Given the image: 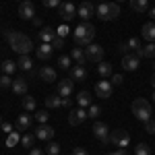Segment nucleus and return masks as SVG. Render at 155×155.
Returning <instances> with one entry per match:
<instances>
[{
	"mask_svg": "<svg viewBox=\"0 0 155 155\" xmlns=\"http://www.w3.org/2000/svg\"><path fill=\"white\" fill-rule=\"evenodd\" d=\"M29 155H46L41 149H37V147H31V151H29Z\"/></svg>",
	"mask_w": 155,
	"mask_h": 155,
	"instance_id": "8fccbe9b",
	"label": "nucleus"
},
{
	"mask_svg": "<svg viewBox=\"0 0 155 155\" xmlns=\"http://www.w3.org/2000/svg\"><path fill=\"white\" fill-rule=\"evenodd\" d=\"M35 122L37 124H46L48 122V118H50V112H44V110H39V112H35Z\"/></svg>",
	"mask_w": 155,
	"mask_h": 155,
	"instance_id": "c9c22d12",
	"label": "nucleus"
},
{
	"mask_svg": "<svg viewBox=\"0 0 155 155\" xmlns=\"http://www.w3.org/2000/svg\"><path fill=\"white\" fill-rule=\"evenodd\" d=\"M139 60H141V58H139L137 54H126V56H122V62H120V64H122L124 71H137L139 64H141Z\"/></svg>",
	"mask_w": 155,
	"mask_h": 155,
	"instance_id": "f8f14e48",
	"label": "nucleus"
},
{
	"mask_svg": "<svg viewBox=\"0 0 155 155\" xmlns=\"http://www.w3.org/2000/svg\"><path fill=\"white\" fill-rule=\"evenodd\" d=\"M54 54V46L52 44H39L37 46V58L39 60H50Z\"/></svg>",
	"mask_w": 155,
	"mask_h": 155,
	"instance_id": "a211bd4d",
	"label": "nucleus"
},
{
	"mask_svg": "<svg viewBox=\"0 0 155 155\" xmlns=\"http://www.w3.org/2000/svg\"><path fill=\"white\" fill-rule=\"evenodd\" d=\"M87 118H89V114L85 112V107H77V110H72L71 114H68V122H71L72 126H81Z\"/></svg>",
	"mask_w": 155,
	"mask_h": 155,
	"instance_id": "1a4fd4ad",
	"label": "nucleus"
},
{
	"mask_svg": "<svg viewBox=\"0 0 155 155\" xmlns=\"http://www.w3.org/2000/svg\"><path fill=\"white\" fill-rule=\"evenodd\" d=\"M46 153H48V155H60V145L58 143H48Z\"/></svg>",
	"mask_w": 155,
	"mask_h": 155,
	"instance_id": "4c0bfd02",
	"label": "nucleus"
},
{
	"mask_svg": "<svg viewBox=\"0 0 155 155\" xmlns=\"http://www.w3.org/2000/svg\"><path fill=\"white\" fill-rule=\"evenodd\" d=\"M97 72H99V77H104V79H107V77H112V64L110 62H99L97 64Z\"/></svg>",
	"mask_w": 155,
	"mask_h": 155,
	"instance_id": "cd10ccee",
	"label": "nucleus"
},
{
	"mask_svg": "<svg viewBox=\"0 0 155 155\" xmlns=\"http://www.w3.org/2000/svg\"><path fill=\"white\" fill-rule=\"evenodd\" d=\"M134 155H151V147L147 143H139L134 147Z\"/></svg>",
	"mask_w": 155,
	"mask_h": 155,
	"instance_id": "473e14b6",
	"label": "nucleus"
},
{
	"mask_svg": "<svg viewBox=\"0 0 155 155\" xmlns=\"http://www.w3.org/2000/svg\"><path fill=\"white\" fill-rule=\"evenodd\" d=\"M93 37H95V27L89 21H83L74 29V41L79 48H87L89 44H93Z\"/></svg>",
	"mask_w": 155,
	"mask_h": 155,
	"instance_id": "f03ea898",
	"label": "nucleus"
},
{
	"mask_svg": "<svg viewBox=\"0 0 155 155\" xmlns=\"http://www.w3.org/2000/svg\"><path fill=\"white\" fill-rule=\"evenodd\" d=\"M143 58H151L155 60V41H147L143 46V54H141Z\"/></svg>",
	"mask_w": 155,
	"mask_h": 155,
	"instance_id": "7c9ffc66",
	"label": "nucleus"
},
{
	"mask_svg": "<svg viewBox=\"0 0 155 155\" xmlns=\"http://www.w3.org/2000/svg\"><path fill=\"white\" fill-rule=\"evenodd\" d=\"M72 155H89V151L83 149V147H74V149H72Z\"/></svg>",
	"mask_w": 155,
	"mask_h": 155,
	"instance_id": "49530a36",
	"label": "nucleus"
},
{
	"mask_svg": "<svg viewBox=\"0 0 155 155\" xmlns=\"http://www.w3.org/2000/svg\"><path fill=\"white\" fill-rule=\"evenodd\" d=\"M77 104H79V107H89L91 106V95H89V91H81V93L77 95Z\"/></svg>",
	"mask_w": 155,
	"mask_h": 155,
	"instance_id": "c85d7f7f",
	"label": "nucleus"
},
{
	"mask_svg": "<svg viewBox=\"0 0 155 155\" xmlns=\"http://www.w3.org/2000/svg\"><path fill=\"white\" fill-rule=\"evenodd\" d=\"M21 104H23L25 112H35V110H37V101L31 95H23V101H21Z\"/></svg>",
	"mask_w": 155,
	"mask_h": 155,
	"instance_id": "bb28decb",
	"label": "nucleus"
},
{
	"mask_svg": "<svg viewBox=\"0 0 155 155\" xmlns=\"http://www.w3.org/2000/svg\"><path fill=\"white\" fill-rule=\"evenodd\" d=\"M33 134H35V139H39V141H52V137H54V128L48 126V124H39Z\"/></svg>",
	"mask_w": 155,
	"mask_h": 155,
	"instance_id": "4468645a",
	"label": "nucleus"
},
{
	"mask_svg": "<svg viewBox=\"0 0 155 155\" xmlns=\"http://www.w3.org/2000/svg\"><path fill=\"white\" fill-rule=\"evenodd\" d=\"M12 91H15L17 95H21V97L27 93V81H25L23 77H21V79H12Z\"/></svg>",
	"mask_w": 155,
	"mask_h": 155,
	"instance_id": "4be33fe9",
	"label": "nucleus"
},
{
	"mask_svg": "<svg viewBox=\"0 0 155 155\" xmlns=\"http://www.w3.org/2000/svg\"><path fill=\"white\" fill-rule=\"evenodd\" d=\"M85 56H87V60L89 62H101L104 60V48L101 46H97V44H89L87 48H85Z\"/></svg>",
	"mask_w": 155,
	"mask_h": 155,
	"instance_id": "423d86ee",
	"label": "nucleus"
},
{
	"mask_svg": "<svg viewBox=\"0 0 155 155\" xmlns=\"http://www.w3.org/2000/svg\"><path fill=\"white\" fill-rule=\"evenodd\" d=\"M118 52L122 54V56H126V54H128V46H126V44H120V46H118Z\"/></svg>",
	"mask_w": 155,
	"mask_h": 155,
	"instance_id": "09e8293b",
	"label": "nucleus"
},
{
	"mask_svg": "<svg viewBox=\"0 0 155 155\" xmlns=\"http://www.w3.org/2000/svg\"><path fill=\"white\" fill-rule=\"evenodd\" d=\"M141 35H143L145 41H155V21L145 23L143 27H141Z\"/></svg>",
	"mask_w": 155,
	"mask_h": 155,
	"instance_id": "f3484780",
	"label": "nucleus"
},
{
	"mask_svg": "<svg viewBox=\"0 0 155 155\" xmlns=\"http://www.w3.org/2000/svg\"><path fill=\"white\" fill-rule=\"evenodd\" d=\"M116 2H124V0H116Z\"/></svg>",
	"mask_w": 155,
	"mask_h": 155,
	"instance_id": "13d9d810",
	"label": "nucleus"
},
{
	"mask_svg": "<svg viewBox=\"0 0 155 155\" xmlns=\"http://www.w3.org/2000/svg\"><path fill=\"white\" fill-rule=\"evenodd\" d=\"M60 17H62V21L66 23V21H72V17H77V8H74V4L72 2H64V4H60Z\"/></svg>",
	"mask_w": 155,
	"mask_h": 155,
	"instance_id": "ddd939ff",
	"label": "nucleus"
},
{
	"mask_svg": "<svg viewBox=\"0 0 155 155\" xmlns=\"http://www.w3.org/2000/svg\"><path fill=\"white\" fill-rule=\"evenodd\" d=\"M132 114H134V118L141 120V122H147V120H151V116H153L151 104H149L147 99H143V97L134 99V101H132Z\"/></svg>",
	"mask_w": 155,
	"mask_h": 155,
	"instance_id": "7ed1b4c3",
	"label": "nucleus"
},
{
	"mask_svg": "<svg viewBox=\"0 0 155 155\" xmlns=\"http://www.w3.org/2000/svg\"><path fill=\"white\" fill-rule=\"evenodd\" d=\"M66 2H71V0H66Z\"/></svg>",
	"mask_w": 155,
	"mask_h": 155,
	"instance_id": "0e129e2a",
	"label": "nucleus"
},
{
	"mask_svg": "<svg viewBox=\"0 0 155 155\" xmlns=\"http://www.w3.org/2000/svg\"><path fill=\"white\" fill-rule=\"evenodd\" d=\"M106 155H126V149H118V151H114V153H106Z\"/></svg>",
	"mask_w": 155,
	"mask_h": 155,
	"instance_id": "864d4df0",
	"label": "nucleus"
},
{
	"mask_svg": "<svg viewBox=\"0 0 155 155\" xmlns=\"http://www.w3.org/2000/svg\"><path fill=\"white\" fill-rule=\"evenodd\" d=\"M130 8L134 12H145L149 8V2L147 0H130Z\"/></svg>",
	"mask_w": 155,
	"mask_h": 155,
	"instance_id": "c756f323",
	"label": "nucleus"
},
{
	"mask_svg": "<svg viewBox=\"0 0 155 155\" xmlns=\"http://www.w3.org/2000/svg\"><path fill=\"white\" fill-rule=\"evenodd\" d=\"M110 143L116 145L118 149H126L130 145V132L126 130V128H116L110 134Z\"/></svg>",
	"mask_w": 155,
	"mask_h": 155,
	"instance_id": "39448f33",
	"label": "nucleus"
},
{
	"mask_svg": "<svg viewBox=\"0 0 155 155\" xmlns=\"http://www.w3.org/2000/svg\"><path fill=\"white\" fill-rule=\"evenodd\" d=\"M54 37H56V29H52V27H44L39 31V41L41 44H52Z\"/></svg>",
	"mask_w": 155,
	"mask_h": 155,
	"instance_id": "412c9836",
	"label": "nucleus"
},
{
	"mask_svg": "<svg viewBox=\"0 0 155 155\" xmlns=\"http://www.w3.org/2000/svg\"><path fill=\"white\" fill-rule=\"evenodd\" d=\"M126 46H128V52H134V54L143 48V46H141V41H139V37H130V39L126 41Z\"/></svg>",
	"mask_w": 155,
	"mask_h": 155,
	"instance_id": "2f4dec72",
	"label": "nucleus"
},
{
	"mask_svg": "<svg viewBox=\"0 0 155 155\" xmlns=\"http://www.w3.org/2000/svg\"><path fill=\"white\" fill-rule=\"evenodd\" d=\"M89 74H87V68L81 66V64H77V66H72L71 68V79L72 81H85Z\"/></svg>",
	"mask_w": 155,
	"mask_h": 155,
	"instance_id": "aec40b11",
	"label": "nucleus"
},
{
	"mask_svg": "<svg viewBox=\"0 0 155 155\" xmlns=\"http://www.w3.org/2000/svg\"><path fill=\"white\" fill-rule=\"evenodd\" d=\"M0 126H2V118H0Z\"/></svg>",
	"mask_w": 155,
	"mask_h": 155,
	"instance_id": "bf43d9fd",
	"label": "nucleus"
},
{
	"mask_svg": "<svg viewBox=\"0 0 155 155\" xmlns=\"http://www.w3.org/2000/svg\"><path fill=\"white\" fill-rule=\"evenodd\" d=\"M71 56H60L58 58V68H62V71H71Z\"/></svg>",
	"mask_w": 155,
	"mask_h": 155,
	"instance_id": "f704fd0d",
	"label": "nucleus"
},
{
	"mask_svg": "<svg viewBox=\"0 0 155 155\" xmlns=\"http://www.w3.org/2000/svg\"><path fill=\"white\" fill-rule=\"evenodd\" d=\"M68 33H71V27H68L66 23L60 25V27H56V35H58V37H66Z\"/></svg>",
	"mask_w": 155,
	"mask_h": 155,
	"instance_id": "58836bf2",
	"label": "nucleus"
},
{
	"mask_svg": "<svg viewBox=\"0 0 155 155\" xmlns=\"http://www.w3.org/2000/svg\"><path fill=\"white\" fill-rule=\"evenodd\" d=\"M77 15H79L83 21H89V19L95 15V8H93V4H91V2H83V4L77 8Z\"/></svg>",
	"mask_w": 155,
	"mask_h": 155,
	"instance_id": "2eb2a0df",
	"label": "nucleus"
},
{
	"mask_svg": "<svg viewBox=\"0 0 155 155\" xmlns=\"http://www.w3.org/2000/svg\"><path fill=\"white\" fill-rule=\"evenodd\" d=\"M153 71H155V60H153Z\"/></svg>",
	"mask_w": 155,
	"mask_h": 155,
	"instance_id": "4d7b16f0",
	"label": "nucleus"
},
{
	"mask_svg": "<svg viewBox=\"0 0 155 155\" xmlns=\"http://www.w3.org/2000/svg\"><path fill=\"white\" fill-rule=\"evenodd\" d=\"M0 130H4L6 134H11V132L15 130V126H11V124H6V122H2V126H0Z\"/></svg>",
	"mask_w": 155,
	"mask_h": 155,
	"instance_id": "de8ad7c7",
	"label": "nucleus"
},
{
	"mask_svg": "<svg viewBox=\"0 0 155 155\" xmlns=\"http://www.w3.org/2000/svg\"><path fill=\"white\" fill-rule=\"evenodd\" d=\"M0 87H2V89H6V87H12L11 74H2V77H0Z\"/></svg>",
	"mask_w": 155,
	"mask_h": 155,
	"instance_id": "ea45409f",
	"label": "nucleus"
},
{
	"mask_svg": "<svg viewBox=\"0 0 155 155\" xmlns=\"http://www.w3.org/2000/svg\"><path fill=\"white\" fill-rule=\"evenodd\" d=\"M62 0H44V6L46 8H60Z\"/></svg>",
	"mask_w": 155,
	"mask_h": 155,
	"instance_id": "79ce46f5",
	"label": "nucleus"
},
{
	"mask_svg": "<svg viewBox=\"0 0 155 155\" xmlns=\"http://www.w3.org/2000/svg\"><path fill=\"white\" fill-rule=\"evenodd\" d=\"M112 91H114V85L110 83L107 79H101V81H97V83H95V95L97 97L107 99V97H112Z\"/></svg>",
	"mask_w": 155,
	"mask_h": 155,
	"instance_id": "6e6552de",
	"label": "nucleus"
},
{
	"mask_svg": "<svg viewBox=\"0 0 155 155\" xmlns=\"http://www.w3.org/2000/svg\"><path fill=\"white\" fill-rule=\"evenodd\" d=\"M93 134H95V139L101 145L110 143V128H107V124H104V122H95L93 124Z\"/></svg>",
	"mask_w": 155,
	"mask_h": 155,
	"instance_id": "0eeeda50",
	"label": "nucleus"
},
{
	"mask_svg": "<svg viewBox=\"0 0 155 155\" xmlns=\"http://www.w3.org/2000/svg\"><path fill=\"white\" fill-rule=\"evenodd\" d=\"M33 141H35V134H23L19 143L23 145V147H27V149H31L33 147Z\"/></svg>",
	"mask_w": 155,
	"mask_h": 155,
	"instance_id": "72a5a7b5",
	"label": "nucleus"
},
{
	"mask_svg": "<svg viewBox=\"0 0 155 155\" xmlns=\"http://www.w3.org/2000/svg\"><path fill=\"white\" fill-rule=\"evenodd\" d=\"M153 101H155V93H153Z\"/></svg>",
	"mask_w": 155,
	"mask_h": 155,
	"instance_id": "680f3d73",
	"label": "nucleus"
},
{
	"mask_svg": "<svg viewBox=\"0 0 155 155\" xmlns=\"http://www.w3.org/2000/svg\"><path fill=\"white\" fill-rule=\"evenodd\" d=\"M87 114H89V118H99V114H101V107H99V106H93V104H91Z\"/></svg>",
	"mask_w": 155,
	"mask_h": 155,
	"instance_id": "a19ab883",
	"label": "nucleus"
},
{
	"mask_svg": "<svg viewBox=\"0 0 155 155\" xmlns=\"http://www.w3.org/2000/svg\"><path fill=\"white\" fill-rule=\"evenodd\" d=\"M31 122H33V118H31L29 114H21V116L17 118V122H15V130H27V128L31 126Z\"/></svg>",
	"mask_w": 155,
	"mask_h": 155,
	"instance_id": "6ab92c4d",
	"label": "nucleus"
},
{
	"mask_svg": "<svg viewBox=\"0 0 155 155\" xmlns=\"http://www.w3.org/2000/svg\"><path fill=\"white\" fill-rule=\"evenodd\" d=\"M4 37L8 39V46H11L19 56H23V54H29L31 50H33V41L29 39L27 35L23 33H19V31H4Z\"/></svg>",
	"mask_w": 155,
	"mask_h": 155,
	"instance_id": "f257e3e1",
	"label": "nucleus"
},
{
	"mask_svg": "<svg viewBox=\"0 0 155 155\" xmlns=\"http://www.w3.org/2000/svg\"><path fill=\"white\" fill-rule=\"evenodd\" d=\"M95 15L101 19V21H114V19H118L120 17L118 2H101V4L97 6Z\"/></svg>",
	"mask_w": 155,
	"mask_h": 155,
	"instance_id": "20e7f679",
	"label": "nucleus"
},
{
	"mask_svg": "<svg viewBox=\"0 0 155 155\" xmlns=\"http://www.w3.org/2000/svg\"><path fill=\"white\" fill-rule=\"evenodd\" d=\"M72 85H74L72 79H62V81H58V85H56L58 95L60 97H71L72 95Z\"/></svg>",
	"mask_w": 155,
	"mask_h": 155,
	"instance_id": "9b49d317",
	"label": "nucleus"
},
{
	"mask_svg": "<svg viewBox=\"0 0 155 155\" xmlns=\"http://www.w3.org/2000/svg\"><path fill=\"white\" fill-rule=\"evenodd\" d=\"M151 87H153V89H155V74H153V77H151Z\"/></svg>",
	"mask_w": 155,
	"mask_h": 155,
	"instance_id": "6e6d98bb",
	"label": "nucleus"
},
{
	"mask_svg": "<svg viewBox=\"0 0 155 155\" xmlns=\"http://www.w3.org/2000/svg\"><path fill=\"white\" fill-rule=\"evenodd\" d=\"M19 17H21V19H29V21L35 17V6H33L31 0H23V2L19 4Z\"/></svg>",
	"mask_w": 155,
	"mask_h": 155,
	"instance_id": "9d476101",
	"label": "nucleus"
},
{
	"mask_svg": "<svg viewBox=\"0 0 155 155\" xmlns=\"http://www.w3.org/2000/svg\"><path fill=\"white\" fill-rule=\"evenodd\" d=\"M0 68H2L4 74H12V72L19 68V64H17V62H12V60H2V62H0Z\"/></svg>",
	"mask_w": 155,
	"mask_h": 155,
	"instance_id": "a878e982",
	"label": "nucleus"
},
{
	"mask_svg": "<svg viewBox=\"0 0 155 155\" xmlns=\"http://www.w3.org/2000/svg\"><path fill=\"white\" fill-rule=\"evenodd\" d=\"M19 141H21V137H19L17 132L12 130L11 134H8V139H6V147H15V145L19 143Z\"/></svg>",
	"mask_w": 155,
	"mask_h": 155,
	"instance_id": "e433bc0d",
	"label": "nucleus"
},
{
	"mask_svg": "<svg viewBox=\"0 0 155 155\" xmlns=\"http://www.w3.org/2000/svg\"><path fill=\"white\" fill-rule=\"evenodd\" d=\"M64 44H66V41H64V37H58V35L54 37V41H52V46H54L56 50H62V48H64Z\"/></svg>",
	"mask_w": 155,
	"mask_h": 155,
	"instance_id": "37998d69",
	"label": "nucleus"
},
{
	"mask_svg": "<svg viewBox=\"0 0 155 155\" xmlns=\"http://www.w3.org/2000/svg\"><path fill=\"white\" fill-rule=\"evenodd\" d=\"M149 17H151V19L155 21V8H151V11H149Z\"/></svg>",
	"mask_w": 155,
	"mask_h": 155,
	"instance_id": "5fc2aeb1",
	"label": "nucleus"
},
{
	"mask_svg": "<svg viewBox=\"0 0 155 155\" xmlns=\"http://www.w3.org/2000/svg\"><path fill=\"white\" fill-rule=\"evenodd\" d=\"M39 79L41 81H46V83H54L58 77H56V68H52V66H41L39 68Z\"/></svg>",
	"mask_w": 155,
	"mask_h": 155,
	"instance_id": "dca6fc26",
	"label": "nucleus"
},
{
	"mask_svg": "<svg viewBox=\"0 0 155 155\" xmlns=\"http://www.w3.org/2000/svg\"><path fill=\"white\" fill-rule=\"evenodd\" d=\"M110 79H112L110 83H112V85H116V87H118V85H122V83H124V77H122V74H112Z\"/></svg>",
	"mask_w": 155,
	"mask_h": 155,
	"instance_id": "a18cd8bd",
	"label": "nucleus"
},
{
	"mask_svg": "<svg viewBox=\"0 0 155 155\" xmlns=\"http://www.w3.org/2000/svg\"><path fill=\"white\" fill-rule=\"evenodd\" d=\"M46 107H50V110H58V107H62V97L56 93V95H48L46 97Z\"/></svg>",
	"mask_w": 155,
	"mask_h": 155,
	"instance_id": "b1692460",
	"label": "nucleus"
},
{
	"mask_svg": "<svg viewBox=\"0 0 155 155\" xmlns=\"http://www.w3.org/2000/svg\"><path fill=\"white\" fill-rule=\"evenodd\" d=\"M145 130L149 132V134H155V120H153V118L145 122Z\"/></svg>",
	"mask_w": 155,
	"mask_h": 155,
	"instance_id": "c03bdc74",
	"label": "nucleus"
},
{
	"mask_svg": "<svg viewBox=\"0 0 155 155\" xmlns=\"http://www.w3.org/2000/svg\"><path fill=\"white\" fill-rule=\"evenodd\" d=\"M71 97H62V107H71Z\"/></svg>",
	"mask_w": 155,
	"mask_h": 155,
	"instance_id": "3c124183",
	"label": "nucleus"
},
{
	"mask_svg": "<svg viewBox=\"0 0 155 155\" xmlns=\"http://www.w3.org/2000/svg\"><path fill=\"white\" fill-rule=\"evenodd\" d=\"M99 2H107V0H99Z\"/></svg>",
	"mask_w": 155,
	"mask_h": 155,
	"instance_id": "052dcab7",
	"label": "nucleus"
},
{
	"mask_svg": "<svg viewBox=\"0 0 155 155\" xmlns=\"http://www.w3.org/2000/svg\"><path fill=\"white\" fill-rule=\"evenodd\" d=\"M17 64H19V68H23V71H33V60L29 58V54H23V56H19Z\"/></svg>",
	"mask_w": 155,
	"mask_h": 155,
	"instance_id": "393cba45",
	"label": "nucleus"
},
{
	"mask_svg": "<svg viewBox=\"0 0 155 155\" xmlns=\"http://www.w3.org/2000/svg\"><path fill=\"white\" fill-rule=\"evenodd\" d=\"M17 2H23V0H17Z\"/></svg>",
	"mask_w": 155,
	"mask_h": 155,
	"instance_id": "e2e57ef3",
	"label": "nucleus"
},
{
	"mask_svg": "<svg viewBox=\"0 0 155 155\" xmlns=\"http://www.w3.org/2000/svg\"><path fill=\"white\" fill-rule=\"evenodd\" d=\"M31 21H33V25H35V27H41V25H44V21H41L39 17H33Z\"/></svg>",
	"mask_w": 155,
	"mask_h": 155,
	"instance_id": "603ef678",
	"label": "nucleus"
},
{
	"mask_svg": "<svg viewBox=\"0 0 155 155\" xmlns=\"http://www.w3.org/2000/svg\"><path fill=\"white\" fill-rule=\"evenodd\" d=\"M71 58L74 60L77 64H81V66H85V62H89V60H87V56H85V50L83 48H72Z\"/></svg>",
	"mask_w": 155,
	"mask_h": 155,
	"instance_id": "5701e85b",
	"label": "nucleus"
}]
</instances>
